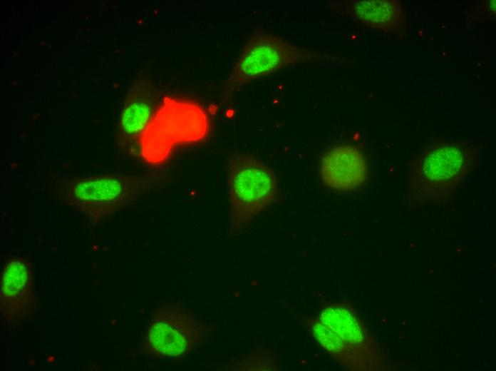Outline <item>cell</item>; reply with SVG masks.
<instances>
[{"label":"cell","mask_w":496,"mask_h":371,"mask_svg":"<svg viewBox=\"0 0 496 371\" xmlns=\"http://www.w3.org/2000/svg\"><path fill=\"white\" fill-rule=\"evenodd\" d=\"M366 163L361 154L348 146L327 151L321 161V176L328 186L348 190L361 183L366 176Z\"/></svg>","instance_id":"5b68a950"},{"label":"cell","mask_w":496,"mask_h":371,"mask_svg":"<svg viewBox=\"0 0 496 371\" xmlns=\"http://www.w3.org/2000/svg\"><path fill=\"white\" fill-rule=\"evenodd\" d=\"M142 185L120 176L77 180L67 188V197L76 203L94 205L122 204L137 196Z\"/></svg>","instance_id":"3957f363"},{"label":"cell","mask_w":496,"mask_h":371,"mask_svg":"<svg viewBox=\"0 0 496 371\" xmlns=\"http://www.w3.org/2000/svg\"><path fill=\"white\" fill-rule=\"evenodd\" d=\"M321 320L346 342L362 340L359 326L353 316L341 308H328L322 312Z\"/></svg>","instance_id":"ba28073f"},{"label":"cell","mask_w":496,"mask_h":371,"mask_svg":"<svg viewBox=\"0 0 496 371\" xmlns=\"http://www.w3.org/2000/svg\"><path fill=\"white\" fill-rule=\"evenodd\" d=\"M198 324L185 310L174 308L149 331L153 347L160 354L175 357L185 353L198 339Z\"/></svg>","instance_id":"277c9868"},{"label":"cell","mask_w":496,"mask_h":371,"mask_svg":"<svg viewBox=\"0 0 496 371\" xmlns=\"http://www.w3.org/2000/svg\"><path fill=\"white\" fill-rule=\"evenodd\" d=\"M313 332L319 342L326 349L339 352L342 348L343 340L324 324L319 322L315 324Z\"/></svg>","instance_id":"8fae6325"},{"label":"cell","mask_w":496,"mask_h":371,"mask_svg":"<svg viewBox=\"0 0 496 371\" xmlns=\"http://www.w3.org/2000/svg\"><path fill=\"white\" fill-rule=\"evenodd\" d=\"M462 160L458 150L445 147L429 155L424 165V172L433 179L448 178L458 171Z\"/></svg>","instance_id":"52a82bcc"},{"label":"cell","mask_w":496,"mask_h":371,"mask_svg":"<svg viewBox=\"0 0 496 371\" xmlns=\"http://www.w3.org/2000/svg\"><path fill=\"white\" fill-rule=\"evenodd\" d=\"M230 203L237 219L247 220L267 206L277 191L272 171L251 158L232 159L227 170Z\"/></svg>","instance_id":"6da1fadb"},{"label":"cell","mask_w":496,"mask_h":371,"mask_svg":"<svg viewBox=\"0 0 496 371\" xmlns=\"http://www.w3.org/2000/svg\"><path fill=\"white\" fill-rule=\"evenodd\" d=\"M299 56L287 43L269 36L251 39L230 75V81L242 82L272 72Z\"/></svg>","instance_id":"7a4b0ae2"},{"label":"cell","mask_w":496,"mask_h":371,"mask_svg":"<svg viewBox=\"0 0 496 371\" xmlns=\"http://www.w3.org/2000/svg\"><path fill=\"white\" fill-rule=\"evenodd\" d=\"M27 279V270L20 261H13L6 268L3 278L2 291L11 296L24 288Z\"/></svg>","instance_id":"30bf717a"},{"label":"cell","mask_w":496,"mask_h":371,"mask_svg":"<svg viewBox=\"0 0 496 371\" xmlns=\"http://www.w3.org/2000/svg\"><path fill=\"white\" fill-rule=\"evenodd\" d=\"M355 10L361 19L375 23L387 21L392 14L391 4L383 1H358Z\"/></svg>","instance_id":"9c48e42d"},{"label":"cell","mask_w":496,"mask_h":371,"mask_svg":"<svg viewBox=\"0 0 496 371\" xmlns=\"http://www.w3.org/2000/svg\"><path fill=\"white\" fill-rule=\"evenodd\" d=\"M157 105V96L149 82L138 81L128 94L120 119L121 140L133 142L150 123Z\"/></svg>","instance_id":"8992f818"}]
</instances>
